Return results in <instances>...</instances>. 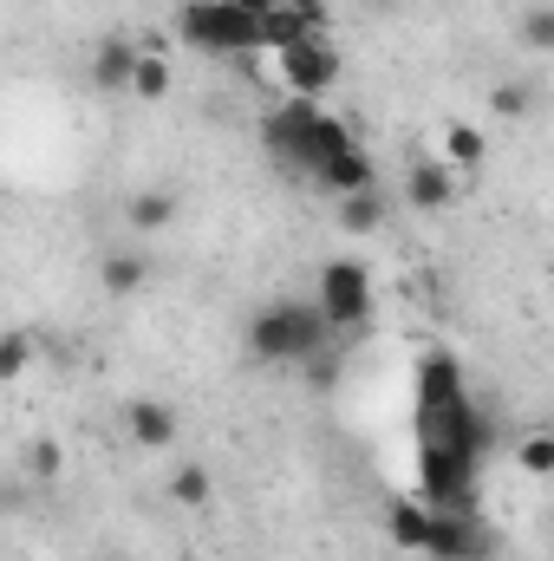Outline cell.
<instances>
[{
	"instance_id": "6da1fadb",
	"label": "cell",
	"mask_w": 554,
	"mask_h": 561,
	"mask_svg": "<svg viewBox=\"0 0 554 561\" xmlns=\"http://www.w3.org/2000/svg\"><path fill=\"white\" fill-rule=\"evenodd\" d=\"M262 138H268V150H275V163H287L293 176H313L333 150L353 144V131H346V118L320 112V99H287L275 118L262 125Z\"/></svg>"
},
{
	"instance_id": "7a4b0ae2",
	"label": "cell",
	"mask_w": 554,
	"mask_h": 561,
	"mask_svg": "<svg viewBox=\"0 0 554 561\" xmlns=\"http://www.w3.org/2000/svg\"><path fill=\"white\" fill-rule=\"evenodd\" d=\"M333 333H326V320H320V307L313 300H275V307H262L255 320H249V353L262 359V366H300L307 353H320Z\"/></svg>"
},
{
	"instance_id": "3957f363",
	"label": "cell",
	"mask_w": 554,
	"mask_h": 561,
	"mask_svg": "<svg viewBox=\"0 0 554 561\" xmlns=\"http://www.w3.org/2000/svg\"><path fill=\"white\" fill-rule=\"evenodd\" d=\"M176 39H183V46H203V53H222V59L262 53L255 13H242L235 0H183V7H176Z\"/></svg>"
},
{
	"instance_id": "277c9868",
	"label": "cell",
	"mask_w": 554,
	"mask_h": 561,
	"mask_svg": "<svg viewBox=\"0 0 554 561\" xmlns=\"http://www.w3.org/2000/svg\"><path fill=\"white\" fill-rule=\"evenodd\" d=\"M313 307H320V320H326L333 340H359L366 320H372V275H366V262H326Z\"/></svg>"
},
{
	"instance_id": "5b68a950",
	"label": "cell",
	"mask_w": 554,
	"mask_h": 561,
	"mask_svg": "<svg viewBox=\"0 0 554 561\" xmlns=\"http://www.w3.org/2000/svg\"><path fill=\"white\" fill-rule=\"evenodd\" d=\"M280 85H287V99H320L339 72H346V59H339V46L326 39V33H307V39H293V46H280Z\"/></svg>"
},
{
	"instance_id": "8992f818",
	"label": "cell",
	"mask_w": 554,
	"mask_h": 561,
	"mask_svg": "<svg viewBox=\"0 0 554 561\" xmlns=\"http://www.w3.org/2000/svg\"><path fill=\"white\" fill-rule=\"evenodd\" d=\"M424 556H437V561H476V556H483V536H476L470 510H430Z\"/></svg>"
},
{
	"instance_id": "52a82bcc",
	"label": "cell",
	"mask_w": 554,
	"mask_h": 561,
	"mask_svg": "<svg viewBox=\"0 0 554 561\" xmlns=\"http://www.w3.org/2000/svg\"><path fill=\"white\" fill-rule=\"evenodd\" d=\"M125 437H131L138 450H170V444L183 437V419H176V405H163V399H131V405H125Z\"/></svg>"
},
{
	"instance_id": "ba28073f",
	"label": "cell",
	"mask_w": 554,
	"mask_h": 561,
	"mask_svg": "<svg viewBox=\"0 0 554 561\" xmlns=\"http://www.w3.org/2000/svg\"><path fill=\"white\" fill-rule=\"evenodd\" d=\"M131 72H138V39H125V33L99 39V46H92V59H85L92 92H131Z\"/></svg>"
},
{
	"instance_id": "9c48e42d",
	"label": "cell",
	"mask_w": 554,
	"mask_h": 561,
	"mask_svg": "<svg viewBox=\"0 0 554 561\" xmlns=\"http://www.w3.org/2000/svg\"><path fill=\"white\" fill-rule=\"evenodd\" d=\"M313 183H326L333 196H353V190H379V170H372V157H366L359 144H346V150H333V157L313 170Z\"/></svg>"
},
{
	"instance_id": "30bf717a",
	"label": "cell",
	"mask_w": 554,
	"mask_h": 561,
	"mask_svg": "<svg viewBox=\"0 0 554 561\" xmlns=\"http://www.w3.org/2000/svg\"><path fill=\"white\" fill-rule=\"evenodd\" d=\"M405 196H412V209L424 216H437V209H450L457 203V170L437 157V163H412V176H405Z\"/></svg>"
},
{
	"instance_id": "8fae6325",
	"label": "cell",
	"mask_w": 554,
	"mask_h": 561,
	"mask_svg": "<svg viewBox=\"0 0 554 561\" xmlns=\"http://www.w3.org/2000/svg\"><path fill=\"white\" fill-rule=\"evenodd\" d=\"M333 216H339L346 236H379L392 203H385V190H353V196H333Z\"/></svg>"
},
{
	"instance_id": "7c38bea8",
	"label": "cell",
	"mask_w": 554,
	"mask_h": 561,
	"mask_svg": "<svg viewBox=\"0 0 554 561\" xmlns=\"http://www.w3.org/2000/svg\"><path fill=\"white\" fill-rule=\"evenodd\" d=\"M463 392V366L450 359V353H430L424 366H417V412H430V405H450Z\"/></svg>"
},
{
	"instance_id": "4fadbf2b",
	"label": "cell",
	"mask_w": 554,
	"mask_h": 561,
	"mask_svg": "<svg viewBox=\"0 0 554 561\" xmlns=\"http://www.w3.org/2000/svg\"><path fill=\"white\" fill-rule=\"evenodd\" d=\"M99 287H105L112 300H131V294L150 287V262H143L138 249H118V255H105V262H99Z\"/></svg>"
},
{
	"instance_id": "5bb4252c",
	"label": "cell",
	"mask_w": 554,
	"mask_h": 561,
	"mask_svg": "<svg viewBox=\"0 0 554 561\" xmlns=\"http://www.w3.org/2000/svg\"><path fill=\"white\" fill-rule=\"evenodd\" d=\"M176 209H183V203H176L170 190H138V196L125 203V222H131L138 236H157V229H170V222H176Z\"/></svg>"
},
{
	"instance_id": "9a60e30c",
	"label": "cell",
	"mask_w": 554,
	"mask_h": 561,
	"mask_svg": "<svg viewBox=\"0 0 554 561\" xmlns=\"http://www.w3.org/2000/svg\"><path fill=\"white\" fill-rule=\"evenodd\" d=\"M385 536H392L405 556H424V536H430V510H424V503H412V496H405V503H392V510H385Z\"/></svg>"
},
{
	"instance_id": "2e32d148",
	"label": "cell",
	"mask_w": 554,
	"mask_h": 561,
	"mask_svg": "<svg viewBox=\"0 0 554 561\" xmlns=\"http://www.w3.org/2000/svg\"><path fill=\"white\" fill-rule=\"evenodd\" d=\"M33 359H39V340H33V327H7V333H0V386L26 379V373H33Z\"/></svg>"
},
{
	"instance_id": "e0dca14e",
	"label": "cell",
	"mask_w": 554,
	"mask_h": 561,
	"mask_svg": "<svg viewBox=\"0 0 554 561\" xmlns=\"http://www.w3.org/2000/svg\"><path fill=\"white\" fill-rule=\"evenodd\" d=\"M209 496H216V477H209L203 463H176V470H170V503H176V510H203Z\"/></svg>"
},
{
	"instance_id": "ac0fdd59",
	"label": "cell",
	"mask_w": 554,
	"mask_h": 561,
	"mask_svg": "<svg viewBox=\"0 0 554 561\" xmlns=\"http://www.w3.org/2000/svg\"><path fill=\"white\" fill-rule=\"evenodd\" d=\"M489 112H496L503 125H522V118L535 112V85H529V79H503V85L489 92Z\"/></svg>"
},
{
	"instance_id": "d6986e66",
	"label": "cell",
	"mask_w": 554,
	"mask_h": 561,
	"mask_svg": "<svg viewBox=\"0 0 554 561\" xmlns=\"http://www.w3.org/2000/svg\"><path fill=\"white\" fill-rule=\"evenodd\" d=\"M483 150H489V144H483L476 125H450V131H443V163H450V170H476Z\"/></svg>"
},
{
	"instance_id": "ffe728a7",
	"label": "cell",
	"mask_w": 554,
	"mask_h": 561,
	"mask_svg": "<svg viewBox=\"0 0 554 561\" xmlns=\"http://www.w3.org/2000/svg\"><path fill=\"white\" fill-rule=\"evenodd\" d=\"M516 463H522L529 477H554V437L549 431H529V437L516 444Z\"/></svg>"
},
{
	"instance_id": "44dd1931",
	"label": "cell",
	"mask_w": 554,
	"mask_h": 561,
	"mask_svg": "<svg viewBox=\"0 0 554 561\" xmlns=\"http://www.w3.org/2000/svg\"><path fill=\"white\" fill-rule=\"evenodd\" d=\"M131 92L138 99H170V66L157 53H138V72H131Z\"/></svg>"
},
{
	"instance_id": "7402d4cb",
	"label": "cell",
	"mask_w": 554,
	"mask_h": 561,
	"mask_svg": "<svg viewBox=\"0 0 554 561\" xmlns=\"http://www.w3.org/2000/svg\"><path fill=\"white\" fill-rule=\"evenodd\" d=\"M26 470H33L39 483H53V477L66 470V450H59V437H33V444H26Z\"/></svg>"
},
{
	"instance_id": "603a6c76",
	"label": "cell",
	"mask_w": 554,
	"mask_h": 561,
	"mask_svg": "<svg viewBox=\"0 0 554 561\" xmlns=\"http://www.w3.org/2000/svg\"><path fill=\"white\" fill-rule=\"evenodd\" d=\"M522 39H529L535 53H554V7H529V13H522Z\"/></svg>"
},
{
	"instance_id": "cb8c5ba5",
	"label": "cell",
	"mask_w": 554,
	"mask_h": 561,
	"mask_svg": "<svg viewBox=\"0 0 554 561\" xmlns=\"http://www.w3.org/2000/svg\"><path fill=\"white\" fill-rule=\"evenodd\" d=\"M280 7H287V13H300V20H307L313 33L326 26V0H280Z\"/></svg>"
},
{
	"instance_id": "d4e9b609",
	"label": "cell",
	"mask_w": 554,
	"mask_h": 561,
	"mask_svg": "<svg viewBox=\"0 0 554 561\" xmlns=\"http://www.w3.org/2000/svg\"><path fill=\"white\" fill-rule=\"evenodd\" d=\"M235 7H242V13H255V20H262V13H268V7H280V0H235Z\"/></svg>"
},
{
	"instance_id": "484cf974",
	"label": "cell",
	"mask_w": 554,
	"mask_h": 561,
	"mask_svg": "<svg viewBox=\"0 0 554 561\" xmlns=\"http://www.w3.org/2000/svg\"><path fill=\"white\" fill-rule=\"evenodd\" d=\"M366 7H379V13H392V7H399V0H366Z\"/></svg>"
}]
</instances>
